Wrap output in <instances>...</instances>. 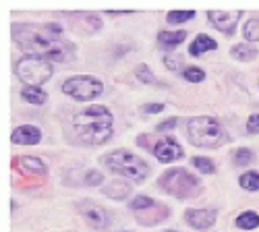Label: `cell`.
<instances>
[{
	"label": "cell",
	"instance_id": "cb8c5ba5",
	"mask_svg": "<svg viewBox=\"0 0 259 232\" xmlns=\"http://www.w3.org/2000/svg\"><path fill=\"white\" fill-rule=\"evenodd\" d=\"M195 17V11H170L168 13V23H187Z\"/></svg>",
	"mask_w": 259,
	"mask_h": 232
},
{
	"label": "cell",
	"instance_id": "9c48e42d",
	"mask_svg": "<svg viewBox=\"0 0 259 232\" xmlns=\"http://www.w3.org/2000/svg\"><path fill=\"white\" fill-rule=\"evenodd\" d=\"M207 17L215 29L224 31L226 35H232L236 31V25H239L241 11H207Z\"/></svg>",
	"mask_w": 259,
	"mask_h": 232
},
{
	"label": "cell",
	"instance_id": "30bf717a",
	"mask_svg": "<svg viewBox=\"0 0 259 232\" xmlns=\"http://www.w3.org/2000/svg\"><path fill=\"white\" fill-rule=\"evenodd\" d=\"M215 218H218V212L211 207H201V209H187L185 212V220L191 228L195 230H207L215 224Z\"/></svg>",
	"mask_w": 259,
	"mask_h": 232
},
{
	"label": "cell",
	"instance_id": "5bb4252c",
	"mask_svg": "<svg viewBox=\"0 0 259 232\" xmlns=\"http://www.w3.org/2000/svg\"><path fill=\"white\" fill-rule=\"evenodd\" d=\"M218 48V44H215V39L205 35V33H199L195 39L191 41V46H189V54L191 56H201L203 52H211Z\"/></svg>",
	"mask_w": 259,
	"mask_h": 232
},
{
	"label": "cell",
	"instance_id": "7a4b0ae2",
	"mask_svg": "<svg viewBox=\"0 0 259 232\" xmlns=\"http://www.w3.org/2000/svg\"><path fill=\"white\" fill-rule=\"evenodd\" d=\"M112 112L102 104H92L73 118V131L85 145H102L112 137Z\"/></svg>",
	"mask_w": 259,
	"mask_h": 232
},
{
	"label": "cell",
	"instance_id": "83f0119b",
	"mask_svg": "<svg viewBox=\"0 0 259 232\" xmlns=\"http://www.w3.org/2000/svg\"><path fill=\"white\" fill-rule=\"evenodd\" d=\"M100 182H104V178H102V174H100V172H96V170H90L88 174H85V184L96 187V184H100Z\"/></svg>",
	"mask_w": 259,
	"mask_h": 232
},
{
	"label": "cell",
	"instance_id": "7c38bea8",
	"mask_svg": "<svg viewBox=\"0 0 259 232\" xmlns=\"http://www.w3.org/2000/svg\"><path fill=\"white\" fill-rule=\"evenodd\" d=\"M11 141L17 145H35L41 141V131L33 124H21L13 131Z\"/></svg>",
	"mask_w": 259,
	"mask_h": 232
},
{
	"label": "cell",
	"instance_id": "7402d4cb",
	"mask_svg": "<svg viewBox=\"0 0 259 232\" xmlns=\"http://www.w3.org/2000/svg\"><path fill=\"white\" fill-rule=\"evenodd\" d=\"M191 164L197 168L199 172H203V174H213L215 172V166H213V162L209 160V158H201V156H195L191 160Z\"/></svg>",
	"mask_w": 259,
	"mask_h": 232
},
{
	"label": "cell",
	"instance_id": "44dd1931",
	"mask_svg": "<svg viewBox=\"0 0 259 232\" xmlns=\"http://www.w3.org/2000/svg\"><path fill=\"white\" fill-rule=\"evenodd\" d=\"M243 35L247 41H259V21L257 19H249L245 27H243Z\"/></svg>",
	"mask_w": 259,
	"mask_h": 232
},
{
	"label": "cell",
	"instance_id": "603a6c76",
	"mask_svg": "<svg viewBox=\"0 0 259 232\" xmlns=\"http://www.w3.org/2000/svg\"><path fill=\"white\" fill-rule=\"evenodd\" d=\"M232 162H234L236 166H249V164L253 162V152L249 150V147H241V150L234 152Z\"/></svg>",
	"mask_w": 259,
	"mask_h": 232
},
{
	"label": "cell",
	"instance_id": "ba28073f",
	"mask_svg": "<svg viewBox=\"0 0 259 232\" xmlns=\"http://www.w3.org/2000/svg\"><path fill=\"white\" fill-rule=\"evenodd\" d=\"M77 209L81 218L88 222V226H92L94 230L98 232H108L112 226V216L108 212L106 207L90 201V199H83V201H77Z\"/></svg>",
	"mask_w": 259,
	"mask_h": 232
},
{
	"label": "cell",
	"instance_id": "8992f818",
	"mask_svg": "<svg viewBox=\"0 0 259 232\" xmlns=\"http://www.w3.org/2000/svg\"><path fill=\"white\" fill-rule=\"evenodd\" d=\"M15 73L17 77L25 83V85H35V87H41V83H46L52 73H54V67L48 58H41V56H35V54H27L21 60H17L15 65Z\"/></svg>",
	"mask_w": 259,
	"mask_h": 232
},
{
	"label": "cell",
	"instance_id": "d6a6232c",
	"mask_svg": "<svg viewBox=\"0 0 259 232\" xmlns=\"http://www.w3.org/2000/svg\"><path fill=\"white\" fill-rule=\"evenodd\" d=\"M168 232H177V230H168Z\"/></svg>",
	"mask_w": 259,
	"mask_h": 232
},
{
	"label": "cell",
	"instance_id": "d4e9b609",
	"mask_svg": "<svg viewBox=\"0 0 259 232\" xmlns=\"http://www.w3.org/2000/svg\"><path fill=\"white\" fill-rule=\"evenodd\" d=\"M154 205H156V201L145 197V195H139V197H135L131 201V209H135V212H143V209H149V207H154Z\"/></svg>",
	"mask_w": 259,
	"mask_h": 232
},
{
	"label": "cell",
	"instance_id": "f546056e",
	"mask_svg": "<svg viewBox=\"0 0 259 232\" xmlns=\"http://www.w3.org/2000/svg\"><path fill=\"white\" fill-rule=\"evenodd\" d=\"M164 65H166L168 69H172V71H177V69H179V58H177L175 54H166V56H164Z\"/></svg>",
	"mask_w": 259,
	"mask_h": 232
},
{
	"label": "cell",
	"instance_id": "4316f807",
	"mask_svg": "<svg viewBox=\"0 0 259 232\" xmlns=\"http://www.w3.org/2000/svg\"><path fill=\"white\" fill-rule=\"evenodd\" d=\"M135 75H137V79H139L141 83H147V85H152V83H156V77L152 75V71H149V67H147V65H139V67H137V71H135Z\"/></svg>",
	"mask_w": 259,
	"mask_h": 232
},
{
	"label": "cell",
	"instance_id": "d6986e66",
	"mask_svg": "<svg viewBox=\"0 0 259 232\" xmlns=\"http://www.w3.org/2000/svg\"><path fill=\"white\" fill-rule=\"evenodd\" d=\"M236 226L243 228V230H253L259 226V216L257 212H251V209H247V212H243L241 216H236Z\"/></svg>",
	"mask_w": 259,
	"mask_h": 232
},
{
	"label": "cell",
	"instance_id": "4dcf8cb0",
	"mask_svg": "<svg viewBox=\"0 0 259 232\" xmlns=\"http://www.w3.org/2000/svg\"><path fill=\"white\" fill-rule=\"evenodd\" d=\"M164 110V104H147V106H143V112L147 114H158Z\"/></svg>",
	"mask_w": 259,
	"mask_h": 232
},
{
	"label": "cell",
	"instance_id": "2e32d148",
	"mask_svg": "<svg viewBox=\"0 0 259 232\" xmlns=\"http://www.w3.org/2000/svg\"><path fill=\"white\" fill-rule=\"evenodd\" d=\"M21 98L29 104H35V106H41V104H46L48 100V94L41 89V87H35V85H25L21 89Z\"/></svg>",
	"mask_w": 259,
	"mask_h": 232
},
{
	"label": "cell",
	"instance_id": "277c9868",
	"mask_svg": "<svg viewBox=\"0 0 259 232\" xmlns=\"http://www.w3.org/2000/svg\"><path fill=\"white\" fill-rule=\"evenodd\" d=\"M102 164H106L110 168L112 172L120 174V176H126L131 180H145L149 176V166L145 160H141L139 156L126 152V150H116V152H110L108 156L102 158Z\"/></svg>",
	"mask_w": 259,
	"mask_h": 232
},
{
	"label": "cell",
	"instance_id": "484cf974",
	"mask_svg": "<svg viewBox=\"0 0 259 232\" xmlns=\"http://www.w3.org/2000/svg\"><path fill=\"white\" fill-rule=\"evenodd\" d=\"M183 77H185L189 83H201V81L205 79V73H203L199 67H189V69L183 73Z\"/></svg>",
	"mask_w": 259,
	"mask_h": 232
},
{
	"label": "cell",
	"instance_id": "ac0fdd59",
	"mask_svg": "<svg viewBox=\"0 0 259 232\" xmlns=\"http://www.w3.org/2000/svg\"><path fill=\"white\" fill-rule=\"evenodd\" d=\"M230 56L236 58V60H241V62H249V60H253L257 56V50L253 46H249V44H236V46L230 48Z\"/></svg>",
	"mask_w": 259,
	"mask_h": 232
},
{
	"label": "cell",
	"instance_id": "6da1fadb",
	"mask_svg": "<svg viewBox=\"0 0 259 232\" xmlns=\"http://www.w3.org/2000/svg\"><path fill=\"white\" fill-rule=\"evenodd\" d=\"M13 39L29 54L48 60L67 62L75 56V46L62 39V27L58 23H15Z\"/></svg>",
	"mask_w": 259,
	"mask_h": 232
},
{
	"label": "cell",
	"instance_id": "ffe728a7",
	"mask_svg": "<svg viewBox=\"0 0 259 232\" xmlns=\"http://www.w3.org/2000/svg\"><path fill=\"white\" fill-rule=\"evenodd\" d=\"M239 184L245 191H259V172H245L239 178Z\"/></svg>",
	"mask_w": 259,
	"mask_h": 232
},
{
	"label": "cell",
	"instance_id": "e0dca14e",
	"mask_svg": "<svg viewBox=\"0 0 259 232\" xmlns=\"http://www.w3.org/2000/svg\"><path fill=\"white\" fill-rule=\"evenodd\" d=\"M160 44L166 46V48H175L179 44H183V41L187 39V31H160L158 35Z\"/></svg>",
	"mask_w": 259,
	"mask_h": 232
},
{
	"label": "cell",
	"instance_id": "f1b7e54d",
	"mask_svg": "<svg viewBox=\"0 0 259 232\" xmlns=\"http://www.w3.org/2000/svg\"><path fill=\"white\" fill-rule=\"evenodd\" d=\"M257 131H259V114H251L247 120V133L255 135Z\"/></svg>",
	"mask_w": 259,
	"mask_h": 232
},
{
	"label": "cell",
	"instance_id": "52a82bcc",
	"mask_svg": "<svg viewBox=\"0 0 259 232\" xmlns=\"http://www.w3.org/2000/svg\"><path fill=\"white\" fill-rule=\"evenodd\" d=\"M62 91L77 102H88L104 91V83L92 75H75L62 83Z\"/></svg>",
	"mask_w": 259,
	"mask_h": 232
},
{
	"label": "cell",
	"instance_id": "9a60e30c",
	"mask_svg": "<svg viewBox=\"0 0 259 232\" xmlns=\"http://www.w3.org/2000/svg\"><path fill=\"white\" fill-rule=\"evenodd\" d=\"M19 166L21 170L27 172V174H33V176H44L46 174V166L39 158H33V156H23L19 160Z\"/></svg>",
	"mask_w": 259,
	"mask_h": 232
},
{
	"label": "cell",
	"instance_id": "3957f363",
	"mask_svg": "<svg viewBox=\"0 0 259 232\" xmlns=\"http://www.w3.org/2000/svg\"><path fill=\"white\" fill-rule=\"evenodd\" d=\"M187 137L195 147H220L228 141V133L213 116H193L187 120Z\"/></svg>",
	"mask_w": 259,
	"mask_h": 232
},
{
	"label": "cell",
	"instance_id": "4fadbf2b",
	"mask_svg": "<svg viewBox=\"0 0 259 232\" xmlns=\"http://www.w3.org/2000/svg\"><path fill=\"white\" fill-rule=\"evenodd\" d=\"M102 193L106 197H110L114 201H120L124 197L131 195V184L128 182H122V180H112V182H108L106 187H102Z\"/></svg>",
	"mask_w": 259,
	"mask_h": 232
},
{
	"label": "cell",
	"instance_id": "5b68a950",
	"mask_svg": "<svg viewBox=\"0 0 259 232\" xmlns=\"http://www.w3.org/2000/svg\"><path fill=\"white\" fill-rule=\"evenodd\" d=\"M158 184H160V189L164 193L175 195L179 199H189V197L199 193L197 176H193L191 172L183 170V168H172V170H166L158 178Z\"/></svg>",
	"mask_w": 259,
	"mask_h": 232
},
{
	"label": "cell",
	"instance_id": "8fae6325",
	"mask_svg": "<svg viewBox=\"0 0 259 232\" xmlns=\"http://www.w3.org/2000/svg\"><path fill=\"white\" fill-rule=\"evenodd\" d=\"M154 156L160 160V162H164V164H170V162H177V160H181L183 158V147L172 139V137H164V139H160L156 145H154Z\"/></svg>",
	"mask_w": 259,
	"mask_h": 232
},
{
	"label": "cell",
	"instance_id": "1f68e13d",
	"mask_svg": "<svg viewBox=\"0 0 259 232\" xmlns=\"http://www.w3.org/2000/svg\"><path fill=\"white\" fill-rule=\"evenodd\" d=\"M177 118H170V120H164V122H160L158 124V131H168V129H175V126H177Z\"/></svg>",
	"mask_w": 259,
	"mask_h": 232
}]
</instances>
